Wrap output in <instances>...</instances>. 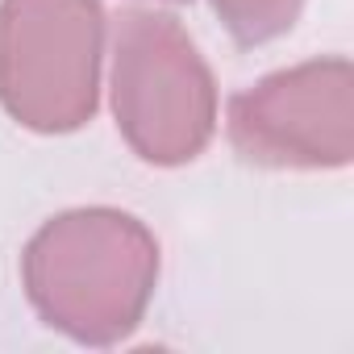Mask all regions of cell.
<instances>
[{
    "label": "cell",
    "instance_id": "cell-6",
    "mask_svg": "<svg viewBox=\"0 0 354 354\" xmlns=\"http://www.w3.org/2000/svg\"><path fill=\"white\" fill-rule=\"evenodd\" d=\"M171 5H180V0H171Z\"/></svg>",
    "mask_w": 354,
    "mask_h": 354
},
{
    "label": "cell",
    "instance_id": "cell-2",
    "mask_svg": "<svg viewBox=\"0 0 354 354\" xmlns=\"http://www.w3.org/2000/svg\"><path fill=\"white\" fill-rule=\"evenodd\" d=\"M109 92L125 146L150 167H184L217 133L213 71L171 13H121Z\"/></svg>",
    "mask_w": 354,
    "mask_h": 354
},
{
    "label": "cell",
    "instance_id": "cell-5",
    "mask_svg": "<svg viewBox=\"0 0 354 354\" xmlns=\"http://www.w3.org/2000/svg\"><path fill=\"white\" fill-rule=\"evenodd\" d=\"M209 5L238 46H263L296 26L304 0H209Z\"/></svg>",
    "mask_w": 354,
    "mask_h": 354
},
{
    "label": "cell",
    "instance_id": "cell-1",
    "mask_svg": "<svg viewBox=\"0 0 354 354\" xmlns=\"http://www.w3.org/2000/svg\"><path fill=\"white\" fill-rule=\"evenodd\" d=\"M21 283L50 329L80 346H117L154 300L158 242L133 213L67 209L26 242Z\"/></svg>",
    "mask_w": 354,
    "mask_h": 354
},
{
    "label": "cell",
    "instance_id": "cell-3",
    "mask_svg": "<svg viewBox=\"0 0 354 354\" xmlns=\"http://www.w3.org/2000/svg\"><path fill=\"white\" fill-rule=\"evenodd\" d=\"M100 0H0V109L21 129L71 133L100 109Z\"/></svg>",
    "mask_w": 354,
    "mask_h": 354
},
{
    "label": "cell",
    "instance_id": "cell-4",
    "mask_svg": "<svg viewBox=\"0 0 354 354\" xmlns=\"http://www.w3.org/2000/svg\"><path fill=\"white\" fill-rule=\"evenodd\" d=\"M234 150L271 171H337L354 154V71L346 55L263 75L225 109Z\"/></svg>",
    "mask_w": 354,
    "mask_h": 354
}]
</instances>
